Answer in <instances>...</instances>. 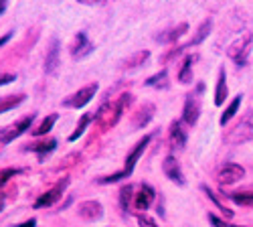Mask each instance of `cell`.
Here are the masks:
<instances>
[{
    "label": "cell",
    "mask_w": 253,
    "mask_h": 227,
    "mask_svg": "<svg viewBox=\"0 0 253 227\" xmlns=\"http://www.w3.org/2000/svg\"><path fill=\"white\" fill-rule=\"evenodd\" d=\"M2 207H4V205H2V203H0V211H2Z\"/></svg>",
    "instance_id": "cell-39"
},
{
    "label": "cell",
    "mask_w": 253,
    "mask_h": 227,
    "mask_svg": "<svg viewBox=\"0 0 253 227\" xmlns=\"http://www.w3.org/2000/svg\"><path fill=\"white\" fill-rule=\"evenodd\" d=\"M146 86H148V88H156V90H166L168 88V71L162 69L156 75L148 77V79H146Z\"/></svg>",
    "instance_id": "cell-25"
},
{
    "label": "cell",
    "mask_w": 253,
    "mask_h": 227,
    "mask_svg": "<svg viewBox=\"0 0 253 227\" xmlns=\"http://www.w3.org/2000/svg\"><path fill=\"white\" fill-rule=\"evenodd\" d=\"M209 221L213 223V227H231L225 219H221V217H217V215H213V213H209Z\"/></svg>",
    "instance_id": "cell-33"
},
{
    "label": "cell",
    "mask_w": 253,
    "mask_h": 227,
    "mask_svg": "<svg viewBox=\"0 0 253 227\" xmlns=\"http://www.w3.org/2000/svg\"><path fill=\"white\" fill-rule=\"evenodd\" d=\"M37 225V219L35 217H31L29 221H25V223H18V225H12V227H35Z\"/></svg>",
    "instance_id": "cell-35"
},
{
    "label": "cell",
    "mask_w": 253,
    "mask_h": 227,
    "mask_svg": "<svg viewBox=\"0 0 253 227\" xmlns=\"http://www.w3.org/2000/svg\"><path fill=\"white\" fill-rule=\"evenodd\" d=\"M12 39V33H6V35H2V37H0V49H2L6 43H8V41Z\"/></svg>",
    "instance_id": "cell-36"
},
{
    "label": "cell",
    "mask_w": 253,
    "mask_h": 227,
    "mask_svg": "<svg viewBox=\"0 0 253 227\" xmlns=\"http://www.w3.org/2000/svg\"><path fill=\"white\" fill-rule=\"evenodd\" d=\"M162 173L166 175V179H170L172 182L180 184V187H184V184H186L184 173H182L180 164H178V160H176L174 156H166V158L162 160Z\"/></svg>",
    "instance_id": "cell-9"
},
{
    "label": "cell",
    "mask_w": 253,
    "mask_h": 227,
    "mask_svg": "<svg viewBox=\"0 0 253 227\" xmlns=\"http://www.w3.org/2000/svg\"><path fill=\"white\" fill-rule=\"evenodd\" d=\"M154 197H156V193H154V189L150 187V184H140L136 195H134V209L136 211H146L154 203Z\"/></svg>",
    "instance_id": "cell-12"
},
{
    "label": "cell",
    "mask_w": 253,
    "mask_h": 227,
    "mask_svg": "<svg viewBox=\"0 0 253 227\" xmlns=\"http://www.w3.org/2000/svg\"><path fill=\"white\" fill-rule=\"evenodd\" d=\"M138 225L140 227H158L156 221L152 217H148V215H138Z\"/></svg>",
    "instance_id": "cell-32"
},
{
    "label": "cell",
    "mask_w": 253,
    "mask_h": 227,
    "mask_svg": "<svg viewBox=\"0 0 253 227\" xmlns=\"http://www.w3.org/2000/svg\"><path fill=\"white\" fill-rule=\"evenodd\" d=\"M245 177V169L237 162H227L221 167V171L217 173V181L221 187H231V184L239 182Z\"/></svg>",
    "instance_id": "cell-6"
},
{
    "label": "cell",
    "mask_w": 253,
    "mask_h": 227,
    "mask_svg": "<svg viewBox=\"0 0 253 227\" xmlns=\"http://www.w3.org/2000/svg\"><path fill=\"white\" fill-rule=\"evenodd\" d=\"M16 79V75L12 73H0V86H6V84H12V81Z\"/></svg>",
    "instance_id": "cell-34"
},
{
    "label": "cell",
    "mask_w": 253,
    "mask_h": 227,
    "mask_svg": "<svg viewBox=\"0 0 253 227\" xmlns=\"http://www.w3.org/2000/svg\"><path fill=\"white\" fill-rule=\"evenodd\" d=\"M201 191H203V193H205V195H207V197H209L211 201H213V203L217 205V207H219V209L223 211V215H225L227 219H231V217H233V215H235V213H233V211H231V209H227V207H225V203H223V201H221V199H219V197H217V195H215L213 191H211V189L207 187V184H201Z\"/></svg>",
    "instance_id": "cell-26"
},
{
    "label": "cell",
    "mask_w": 253,
    "mask_h": 227,
    "mask_svg": "<svg viewBox=\"0 0 253 227\" xmlns=\"http://www.w3.org/2000/svg\"><path fill=\"white\" fill-rule=\"evenodd\" d=\"M150 138H152V136H144L142 140H138V144L134 146V150L128 154V158H126V167H124V171L114 173V175H110V177H101V179H97V182H99V184H110V182H118V181H122V179H128V177L134 173V167H136L138 158L144 154L146 148H148Z\"/></svg>",
    "instance_id": "cell-2"
},
{
    "label": "cell",
    "mask_w": 253,
    "mask_h": 227,
    "mask_svg": "<svg viewBox=\"0 0 253 227\" xmlns=\"http://www.w3.org/2000/svg\"><path fill=\"white\" fill-rule=\"evenodd\" d=\"M18 173H20L18 169H4V171H0V187H4V184H6L10 179H14Z\"/></svg>",
    "instance_id": "cell-31"
},
{
    "label": "cell",
    "mask_w": 253,
    "mask_h": 227,
    "mask_svg": "<svg viewBox=\"0 0 253 227\" xmlns=\"http://www.w3.org/2000/svg\"><path fill=\"white\" fill-rule=\"evenodd\" d=\"M61 41L57 37H51L49 47H47V55H45V73L47 75H55L59 65H61Z\"/></svg>",
    "instance_id": "cell-7"
},
{
    "label": "cell",
    "mask_w": 253,
    "mask_h": 227,
    "mask_svg": "<svg viewBox=\"0 0 253 227\" xmlns=\"http://www.w3.org/2000/svg\"><path fill=\"white\" fill-rule=\"evenodd\" d=\"M33 120H35V116L31 114V116H27V118H23V120H18L14 126H10L2 136H0V144H10L14 138H18L20 134H25L27 130H31V124H33Z\"/></svg>",
    "instance_id": "cell-11"
},
{
    "label": "cell",
    "mask_w": 253,
    "mask_h": 227,
    "mask_svg": "<svg viewBox=\"0 0 253 227\" xmlns=\"http://www.w3.org/2000/svg\"><path fill=\"white\" fill-rule=\"evenodd\" d=\"M67 184H69V181H67V179L59 181L53 189H49L47 193H43V195H41V197L35 201V209H41V207H51L53 203H57V201L63 197V193H65Z\"/></svg>",
    "instance_id": "cell-8"
},
{
    "label": "cell",
    "mask_w": 253,
    "mask_h": 227,
    "mask_svg": "<svg viewBox=\"0 0 253 227\" xmlns=\"http://www.w3.org/2000/svg\"><path fill=\"white\" fill-rule=\"evenodd\" d=\"M55 122H57V114L47 116V118H45L43 122H41L35 130H31V134H33V136H37V138H39V136H45L47 132H51V128H53V124H55Z\"/></svg>",
    "instance_id": "cell-27"
},
{
    "label": "cell",
    "mask_w": 253,
    "mask_h": 227,
    "mask_svg": "<svg viewBox=\"0 0 253 227\" xmlns=\"http://www.w3.org/2000/svg\"><path fill=\"white\" fill-rule=\"evenodd\" d=\"M130 201H134V187L132 184H124V187L120 189V205H122L124 211L128 209Z\"/></svg>",
    "instance_id": "cell-30"
},
{
    "label": "cell",
    "mask_w": 253,
    "mask_h": 227,
    "mask_svg": "<svg viewBox=\"0 0 253 227\" xmlns=\"http://www.w3.org/2000/svg\"><path fill=\"white\" fill-rule=\"evenodd\" d=\"M148 57H150V51H138V53H134L132 57H128V59H124V61H122V69H134V67H140V65H144L146 61H148Z\"/></svg>",
    "instance_id": "cell-21"
},
{
    "label": "cell",
    "mask_w": 253,
    "mask_h": 227,
    "mask_svg": "<svg viewBox=\"0 0 253 227\" xmlns=\"http://www.w3.org/2000/svg\"><path fill=\"white\" fill-rule=\"evenodd\" d=\"M231 227H243V225H231Z\"/></svg>",
    "instance_id": "cell-40"
},
{
    "label": "cell",
    "mask_w": 253,
    "mask_h": 227,
    "mask_svg": "<svg viewBox=\"0 0 253 227\" xmlns=\"http://www.w3.org/2000/svg\"><path fill=\"white\" fill-rule=\"evenodd\" d=\"M27 99L25 93H16V95H4V97H0V114H4L8 110H14L16 106H20L23 101Z\"/></svg>",
    "instance_id": "cell-22"
},
{
    "label": "cell",
    "mask_w": 253,
    "mask_h": 227,
    "mask_svg": "<svg viewBox=\"0 0 253 227\" xmlns=\"http://www.w3.org/2000/svg\"><path fill=\"white\" fill-rule=\"evenodd\" d=\"M229 95V88H227V71L225 67L219 69V77H217V88H215V106H223L225 99Z\"/></svg>",
    "instance_id": "cell-17"
},
{
    "label": "cell",
    "mask_w": 253,
    "mask_h": 227,
    "mask_svg": "<svg viewBox=\"0 0 253 227\" xmlns=\"http://www.w3.org/2000/svg\"><path fill=\"white\" fill-rule=\"evenodd\" d=\"M197 61V55H186L182 61V67L178 71V81L180 84H191L193 81V65Z\"/></svg>",
    "instance_id": "cell-20"
},
{
    "label": "cell",
    "mask_w": 253,
    "mask_h": 227,
    "mask_svg": "<svg viewBox=\"0 0 253 227\" xmlns=\"http://www.w3.org/2000/svg\"><path fill=\"white\" fill-rule=\"evenodd\" d=\"M186 31H188V25H186V23H178L176 27H172V29H168V31L160 33V35L156 37V41H158V43H174V41L180 39Z\"/></svg>",
    "instance_id": "cell-18"
},
{
    "label": "cell",
    "mask_w": 253,
    "mask_h": 227,
    "mask_svg": "<svg viewBox=\"0 0 253 227\" xmlns=\"http://www.w3.org/2000/svg\"><path fill=\"white\" fill-rule=\"evenodd\" d=\"M241 99H243V95H237V97H233V101L227 106V110L221 114V120H219V124L221 126H225V124H229L231 120H233V116L237 114V110H239V106H241Z\"/></svg>",
    "instance_id": "cell-24"
},
{
    "label": "cell",
    "mask_w": 253,
    "mask_h": 227,
    "mask_svg": "<svg viewBox=\"0 0 253 227\" xmlns=\"http://www.w3.org/2000/svg\"><path fill=\"white\" fill-rule=\"evenodd\" d=\"M93 43L87 39L85 33H77L75 39H73V43H71V57L73 59H85L87 55L93 53Z\"/></svg>",
    "instance_id": "cell-10"
},
{
    "label": "cell",
    "mask_w": 253,
    "mask_h": 227,
    "mask_svg": "<svg viewBox=\"0 0 253 227\" xmlns=\"http://www.w3.org/2000/svg\"><path fill=\"white\" fill-rule=\"evenodd\" d=\"M251 138H253V130L247 126L245 122H241V124H237L233 130H229V134L225 136V142H229V144H239V142H247V140H251Z\"/></svg>",
    "instance_id": "cell-15"
},
{
    "label": "cell",
    "mask_w": 253,
    "mask_h": 227,
    "mask_svg": "<svg viewBox=\"0 0 253 227\" xmlns=\"http://www.w3.org/2000/svg\"><path fill=\"white\" fill-rule=\"evenodd\" d=\"M154 112H156V108H154V104H150V101H146L144 106H140V108H138V112L134 114V120H132L134 128L138 130V128L148 126L150 120L154 118Z\"/></svg>",
    "instance_id": "cell-14"
},
{
    "label": "cell",
    "mask_w": 253,
    "mask_h": 227,
    "mask_svg": "<svg viewBox=\"0 0 253 227\" xmlns=\"http://www.w3.org/2000/svg\"><path fill=\"white\" fill-rule=\"evenodd\" d=\"M93 120H95V114H83V116H81V120L77 122L75 130L69 134V142H75V140H77V138H79L83 132H85V128L89 126V124H91Z\"/></svg>",
    "instance_id": "cell-23"
},
{
    "label": "cell",
    "mask_w": 253,
    "mask_h": 227,
    "mask_svg": "<svg viewBox=\"0 0 253 227\" xmlns=\"http://www.w3.org/2000/svg\"><path fill=\"white\" fill-rule=\"evenodd\" d=\"M168 140H170V146L182 150L186 146V130L182 128V122H172L170 124V132H168Z\"/></svg>",
    "instance_id": "cell-16"
},
{
    "label": "cell",
    "mask_w": 253,
    "mask_h": 227,
    "mask_svg": "<svg viewBox=\"0 0 253 227\" xmlns=\"http://www.w3.org/2000/svg\"><path fill=\"white\" fill-rule=\"evenodd\" d=\"M55 146H57V140H55V138H51V140H45V142L31 144L29 150L37 152L39 156H43V154H47V152H53V150H55Z\"/></svg>",
    "instance_id": "cell-28"
},
{
    "label": "cell",
    "mask_w": 253,
    "mask_h": 227,
    "mask_svg": "<svg viewBox=\"0 0 253 227\" xmlns=\"http://www.w3.org/2000/svg\"><path fill=\"white\" fill-rule=\"evenodd\" d=\"M95 91H97V84H89L85 88H81L79 91L67 95L63 99V108H73V110H79L83 106H87L89 101L95 97Z\"/></svg>",
    "instance_id": "cell-5"
},
{
    "label": "cell",
    "mask_w": 253,
    "mask_h": 227,
    "mask_svg": "<svg viewBox=\"0 0 253 227\" xmlns=\"http://www.w3.org/2000/svg\"><path fill=\"white\" fill-rule=\"evenodd\" d=\"M77 213L85 221H99L103 217V207L99 201H83V203H79Z\"/></svg>",
    "instance_id": "cell-13"
},
{
    "label": "cell",
    "mask_w": 253,
    "mask_h": 227,
    "mask_svg": "<svg viewBox=\"0 0 253 227\" xmlns=\"http://www.w3.org/2000/svg\"><path fill=\"white\" fill-rule=\"evenodd\" d=\"M227 197L241 207H253V193H229Z\"/></svg>",
    "instance_id": "cell-29"
},
{
    "label": "cell",
    "mask_w": 253,
    "mask_h": 227,
    "mask_svg": "<svg viewBox=\"0 0 253 227\" xmlns=\"http://www.w3.org/2000/svg\"><path fill=\"white\" fill-rule=\"evenodd\" d=\"M243 122H245V124H247V126H249V128L253 130V112H251V114H249V116H247V118H245Z\"/></svg>",
    "instance_id": "cell-37"
},
{
    "label": "cell",
    "mask_w": 253,
    "mask_h": 227,
    "mask_svg": "<svg viewBox=\"0 0 253 227\" xmlns=\"http://www.w3.org/2000/svg\"><path fill=\"white\" fill-rule=\"evenodd\" d=\"M132 99H134L132 93H122V95H120L118 99H114V101H105V104H101L99 110L95 112V122L99 124L103 130L116 126V124L120 122V118L126 114V110L130 108Z\"/></svg>",
    "instance_id": "cell-1"
},
{
    "label": "cell",
    "mask_w": 253,
    "mask_h": 227,
    "mask_svg": "<svg viewBox=\"0 0 253 227\" xmlns=\"http://www.w3.org/2000/svg\"><path fill=\"white\" fill-rule=\"evenodd\" d=\"M205 90L203 84L197 86V93H188L186 99H184V108H182V122L186 126H195L199 122V116H201V97L199 93Z\"/></svg>",
    "instance_id": "cell-4"
},
{
    "label": "cell",
    "mask_w": 253,
    "mask_h": 227,
    "mask_svg": "<svg viewBox=\"0 0 253 227\" xmlns=\"http://www.w3.org/2000/svg\"><path fill=\"white\" fill-rule=\"evenodd\" d=\"M251 47H253V33H245V35H241L235 41V43L229 45L227 55L235 61L237 67H243L247 57H249V53H251Z\"/></svg>",
    "instance_id": "cell-3"
},
{
    "label": "cell",
    "mask_w": 253,
    "mask_h": 227,
    "mask_svg": "<svg viewBox=\"0 0 253 227\" xmlns=\"http://www.w3.org/2000/svg\"><path fill=\"white\" fill-rule=\"evenodd\" d=\"M211 31H213V20L207 18V20H203V25L197 29V35H195L191 41H188L186 45H182V47H184V49H188V47H197V45H201L203 41L211 35Z\"/></svg>",
    "instance_id": "cell-19"
},
{
    "label": "cell",
    "mask_w": 253,
    "mask_h": 227,
    "mask_svg": "<svg viewBox=\"0 0 253 227\" xmlns=\"http://www.w3.org/2000/svg\"><path fill=\"white\" fill-rule=\"evenodd\" d=\"M6 6H8V4L4 2V0H0V14H2V12L6 10Z\"/></svg>",
    "instance_id": "cell-38"
}]
</instances>
